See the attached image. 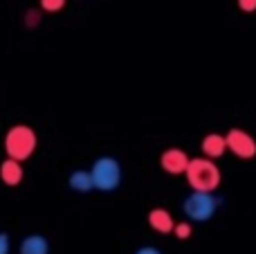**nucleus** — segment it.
Returning a JSON list of instances; mask_svg holds the SVG:
<instances>
[{"instance_id": "nucleus-9", "label": "nucleus", "mask_w": 256, "mask_h": 254, "mask_svg": "<svg viewBox=\"0 0 256 254\" xmlns=\"http://www.w3.org/2000/svg\"><path fill=\"white\" fill-rule=\"evenodd\" d=\"M18 254H50V243L40 234H30L20 241Z\"/></svg>"}, {"instance_id": "nucleus-16", "label": "nucleus", "mask_w": 256, "mask_h": 254, "mask_svg": "<svg viewBox=\"0 0 256 254\" xmlns=\"http://www.w3.org/2000/svg\"><path fill=\"white\" fill-rule=\"evenodd\" d=\"M135 254H162V250H158V248H153V246H142L135 250Z\"/></svg>"}, {"instance_id": "nucleus-11", "label": "nucleus", "mask_w": 256, "mask_h": 254, "mask_svg": "<svg viewBox=\"0 0 256 254\" xmlns=\"http://www.w3.org/2000/svg\"><path fill=\"white\" fill-rule=\"evenodd\" d=\"M68 187L74 189V192L79 194H88L94 189V180H92V174L90 171H84V169H76L70 174V178H68Z\"/></svg>"}, {"instance_id": "nucleus-12", "label": "nucleus", "mask_w": 256, "mask_h": 254, "mask_svg": "<svg viewBox=\"0 0 256 254\" xmlns=\"http://www.w3.org/2000/svg\"><path fill=\"white\" fill-rule=\"evenodd\" d=\"M173 234H176L180 241H186V238L191 236V223H178L176 230H173Z\"/></svg>"}, {"instance_id": "nucleus-14", "label": "nucleus", "mask_w": 256, "mask_h": 254, "mask_svg": "<svg viewBox=\"0 0 256 254\" xmlns=\"http://www.w3.org/2000/svg\"><path fill=\"white\" fill-rule=\"evenodd\" d=\"M238 9L245 14L256 12V0H238Z\"/></svg>"}, {"instance_id": "nucleus-4", "label": "nucleus", "mask_w": 256, "mask_h": 254, "mask_svg": "<svg viewBox=\"0 0 256 254\" xmlns=\"http://www.w3.org/2000/svg\"><path fill=\"white\" fill-rule=\"evenodd\" d=\"M90 174H92L94 180V189H99V192H115L122 184V166L110 156L97 158Z\"/></svg>"}, {"instance_id": "nucleus-10", "label": "nucleus", "mask_w": 256, "mask_h": 254, "mask_svg": "<svg viewBox=\"0 0 256 254\" xmlns=\"http://www.w3.org/2000/svg\"><path fill=\"white\" fill-rule=\"evenodd\" d=\"M148 225L160 234H173L176 223H173V216L166 210H153L148 214Z\"/></svg>"}, {"instance_id": "nucleus-17", "label": "nucleus", "mask_w": 256, "mask_h": 254, "mask_svg": "<svg viewBox=\"0 0 256 254\" xmlns=\"http://www.w3.org/2000/svg\"><path fill=\"white\" fill-rule=\"evenodd\" d=\"M36 22H38V14L30 12V14H27V25H36Z\"/></svg>"}, {"instance_id": "nucleus-6", "label": "nucleus", "mask_w": 256, "mask_h": 254, "mask_svg": "<svg viewBox=\"0 0 256 254\" xmlns=\"http://www.w3.org/2000/svg\"><path fill=\"white\" fill-rule=\"evenodd\" d=\"M189 156H186L182 148H168V151L162 153V158H160V164H162V169L166 171V174H186V169H189Z\"/></svg>"}, {"instance_id": "nucleus-5", "label": "nucleus", "mask_w": 256, "mask_h": 254, "mask_svg": "<svg viewBox=\"0 0 256 254\" xmlns=\"http://www.w3.org/2000/svg\"><path fill=\"white\" fill-rule=\"evenodd\" d=\"M227 146H230V151L234 153L236 158H240V160H252L256 156V140L240 128H232L230 133H227Z\"/></svg>"}, {"instance_id": "nucleus-8", "label": "nucleus", "mask_w": 256, "mask_h": 254, "mask_svg": "<svg viewBox=\"0 0 256 254\" xmlns=\"http://www.w3.org/2000/svg\"><path fill=\"white\" fill-rule=\"evenodd\" d=\"M0 178H2V182L7 184V187H16V184H20V180H22L20 162L14 160V158H7V160L0 164Z\"/></svg>"}, {"instance_id": "nucleus-1", "label": "nucleus", "mask_w": 256, "mask_h": 254, "mask_svg": "<svg viewBox=\"0 0 256 254\" xmlns=\"http://www.w3.org/2000/svg\"><path fill=\"white\" fill-rule=\"evenodd\" d=\"M186 180L196 192H214L220 184V169L214 164L212 158H194L186 169Z\"/></svg>"}, {"instance_id": "nucleus-3", "label": "nucleus", "mask_w": 256, "mask_h": 254, "mask_svg": "<svg viewBox=\"0 0 256 254\" xmlns=\"http://www.w3.org/2000/svg\"><path fill=\"white\" fill-rule=\"evenodd\" d=\"M218 210V198L214 196V192H196L191 196H186L184 205H182V212L189 220L194 223H207L209 218H214Z\"/></svg>"}, {"instance_id": "nucleus-13", "label": "nucleus", "mask_w": 256, "mask_h": 254, "mask_svg": "<svg viewBox=\"0 0 256 254\" xmlns=\"http://www.w3.org/2000/svg\"><path fill=\"white\" fill-rule=\"evenodd\" d=\"M63 4H66V0H40V7L45 12H61Z\"/></svg>"}, {"instance_id": "nucleus-2", "label": "nucleus", "mask_w": 256, "mask_h": 254, "mask_svg": "<svg viewBox=\"0 0 256 254\" xmlns=\"http://www.w3.org/2000/svg\"><path fill=\"white\" fill-rule=\"evenodd\" d=\"M4 151L9 158L22 162L36 151V133L25 124L12 126L9 133L4 135Z\"/></svg>"}, {"instance_id": "nucleus-15", "label": "nucleus", "mask_w": 256, "mask_h": 254, "mask_svg": "<svg viewBox=\"0 0 256 254\" xmlns=\"http://www.w3.org/2000/svg\"><path fill=\"white\" fill-rule=\"evenodd\" d=\"M9 250H12V241L4 232H0V254H9Z\"/></svg>"}, {"instance_id": "nucleus-7", "label": "nucleus", "mask_w": 256, "mask_h": 254, "mask_svg": "<svg viewBox=\"0 0 256 254\" xmlns=\"http://www.w3.org/2000/svg\"><path fill=\"white\" fill-rule=\"evenodd\" d=\"M227 135H218V133H209L207 138L202 140V153L207 158H212V160H216V158L225 156L227 151Z\"/></svg>"}]
</instances>
